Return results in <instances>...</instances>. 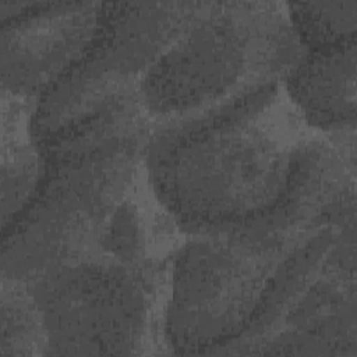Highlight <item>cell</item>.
Returning <instances> with one entry per match:
<instances>
[{
  "instance_id": "1",
  "label": "cell",
  "mask_w": 357,
  "mask_h": 357,
  "mask_svg": "<svg viewBox=\"0 0 357 357\" xmlns=\"http://www.w3.org/2000/svg\"><path fill=\"white\" fill-rule=\"evenodd\" d=\"M252 117L220 120L165 142L153 178L190 220L222 223L262 212L287 191L293 149Z\"/></svg>"
},
{
  "instance_id": "2",
  "label": "cell",
  "mask_w": 357,
  "mask_h": 357,
  "mask_svg": "<svg viewBox=\"0 0 357 357\" xmlns=\"http://www.w3.org/2000/svg\"><path fill=\"white\" fill-rule=\"evenodd\" d=\"M216 10L187 32L151 67L144 92L155 109H187L230 88L244 66L243 17L233 10Z\"/></svg>"
},
{
  "instance_id": "3",
  "label": "cell",
  "mask_w": 357,
  "mask_h": 357,
  "mask_svg": "<svg viewBox=\"0 0 357 357\" xmlns=\"http://www.w3.org/2000/svg\"><path fill=\"white\" fill-rule=\"evenodd\" d=\"M234 241L194 244L177 262L174 315L180 321L201 315L195 326L238 325L258 308L268 287L271 257L259 247Z\"/></svg>"
},
{
  "instance_id": "4",
  "label": "cell",
  "mask_w": 357,
  "mask_h": 357,
  "mask_svg": "<svg viewBox=\"0 0 357 357\" xmlns=\"http://www.w3.org/2000/svg\"><path fill=\"white\" fill-rule=\"evenodd\" d=\"M22 11V10H21ZM93 4H31L3 26V74L10 85L35 88L92 42L99 29Z\"/></svg>"
},
{
  "instance_id": "5",
  "label": "cell",
  "mask_w": 357,
  "mask_h": 357,
  "mask_svg": "<svg viewBox=\"0 0 357 357\" xmlns=\"http://www.w3.org/2000/svg\"><path fill=\"white\" fill-rule=\"evenodd\" d=\"M356 43L312 52L289 77V91L305 116L322 127L354 123Z\"/></svg>"
},
{
  "instance_id": "6",
  "label": "cell",
  "mask_w": 357,
  "mask_h": 357,
  "mask_svg": "<svg viewBox=\"0 0 357 357\" xmlns=\"http://www.w3.org/2000/svg\"><path fill=\"white\" fill-rule=\"evenodd\" d=\"M356 0L290 4V15L301 39L312 52L350 46L356 32Z\"/></svg>"
}]
</instances>
